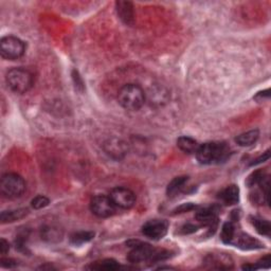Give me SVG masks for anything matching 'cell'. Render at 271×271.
<instances>
[{"label":"cell","mask_w":271,"mask_h":271,"mask_svg":"<svg viewBox=\"0 0 271 271\" xmlns=\"http://www.w3.org/2000/svg\"><path fill=\"white\" fill-rule=\"evenodd\" d=\"M195 154L201 164H217L229 158L230 147L225 142H207L199 145Z\"/></svg>","instance_id":"cell-1"},{"label":"cell","mask_w":271,"mask_h":271,"mask_svg":"<svg viewBox=\"0 0 271 271\" xmlns=\"http://www.w3.org/2000/svg\"><path fill=\"white\" fill-rule=\"evenodd\" d=\"M118 101L124 109L136 111L144 105L145 92L137 84H126L119 90Z\"/></svg>","instance_id":"cell-2"},{"label":"cell","mask_w":271,"mask_h":271,"mask_svg":"<svg viewBox=\"0 0 271 271\" xmlns=\"http://www.w3.org/2000/svg\"><path fill=\"white\" fill-rule=\"evenodd\" d=\"M5 81L7 87H9L13 92L22 94L33 87L34 84V77L32 72L24 68H13L7 71Z\"/></svg>","instance_id":"cell-3"},{"label":"cell","mask_w":271,"mask_h":271,"mask_svg":"<svg viewBox=\"0 0 271 271\" xmlns=\"http://www.w3.org/2000/svg\"><path fill=\"white\" fill-rule=\"evenodd\" d=\"M26 181L24 179L15 173L4 174L0 181V191L1 194L9 199L19 198L26 191Z\"/></svg>","instance_id":"cell-4"},{"label":"cell","mask_w":271,"mask_h":271,"mask_svg":"<svg viewBox=\"0 0 271 271\" xmlns=\"http://www.w3.org/2000/svg\"><path fill=\"white\" fill-rule=\"evenodd\" d=\"M26 46L21 39L15 36H5L0 42V53L5 60H18L24 54Z\"/></svg>","instance_id":"cell-5"},{"label":"cell","mask_w":271,"mask_h":271,"mask_svg":"<svg viewBox=\"0 0 271 271\" xmlns=\"http://www.w3.org/2000/svg\"><path fill=\"white\" fill-rule=\"evenodd\" d=\"M131 247V251L128 253L127 260L133 264L149 262L151 263L158 250L155 249L150 244H145L139 241H131L127 244Z\"/></svg>","instance_id":"cell-6"},{"label":"cell","mask_w":271,"mask_h":271,"mask_svg":"<svg viewBox=\"0 0 271 271\" xmlns=\"http://www.w3.org/2000/svg\"><path fill=\"white\" fill-rule=\"evenodd\" d=\"M117 206L109 196L96 195L90 201V210L93 214L101 218H107L116 214Z\"/></svg>","instance_id":"cell-7"},{"label":"cell","mask_w":271,"mask_h":271,"mask_svg":"<svg viewBox=\"0 0 271 271\" xmlns=\"http://www.w3.org/2000/svg\"><path fill=\"white\" fill-rule=\"evenodd\" d=\"M109 197L113 201V203L116 204L117 208L124 209V210L133 208L137 200L135 193L131 190H129V188L123 187V186H118V187L112 188L109 194Z\"/></svg>","instance_id":"cell-8"},{"label":"cell","mask_w":271,"mask_h":271,"mask_svg":"<svg viewBox=\"0 0 271 271\" xmlns=\"http://www.w3.org/2000/svg\"><path fill=\"white\" fill-rule=\"evenodd\" d=\"M169 223L164 219H152L142 226V233L147 239L159 241L167 235Z\"/></svg>","instance_id":"cell-9"},{"label":"cell","mask_w":271,"mask_h":271,"mask_svg":"<svg viewBox=\"0 0 271 271\" xmlns=\"http://www.w3.org/2000/svg\"><path fill=\"white\" fill-rule=\"evenodd\" d=\"M104 150L106 154L109 155L110 157L114 159H121L126 154V145L122 140L112 138L109 139L107 142H105Z\"/></svg>","instance_id":"cell-10"},{"label":"cell","mask_w":271,"mask_h":271,"mask_svg":"<svg viewBox=\"0 0 271 271\" xmlns=\"http://www.w3.org/2000/svg\"><path fill=\"white\" fill-rule=\"evenodd\" d=\"M196 219L202 223L204 226L209 227L210 230L213 229V231H215L218 224L217 218V212L213 208H206L201 209L196 213Z\"/></svg>","instance_id":"cell-11"},{"label":"cell","mask_w":271,"mask_h":271,"mask_svg":"<svg viewBox=\"0 0 271 271\" xmlns=\"http://www.w3.org/2000/svg\"><path fill=\"white\" fill-rule=\"evenodd\" d=\"M218 199L226 206H233L240 200V188L235 184H231L224 188L218 194Z\"/></svg>","instance_id":"cell-12"},{"label":"cell","mask_w":271,"mask_h":271,"mask_svg":"<svg viewBox=\"0 0 271 271\" xmlns=\"http://www.w3.org/2000/svg\"><path fill=\"white\" fill-rule=\"evenodd\" d=\"M236 240V242L234 243L236 245V247H240L242 249L245 250H252V249H260L264 247V245H263L260 241L256 240L254 237L246 234V233H239L237 234V237H234L233 242ZM232 242V243H233Z\"/></svg>","instance_id":"cell-13"},{"label":"cell","mask_w":271,"mask_h":271,"mask_svg":"<svg viewBox=\"0 0 271 271\" xmlns=\"http://www.w3.org/2000/svg\"><path fill=\"white\" fill-rule=\"evenodd\" d=\"M116 9L117 13L119 15L120 19L131 26L134 23V6L133 3L129 1H117L116 2Z\"/></svg>","instance_id":"cell-14"},{"label":"cell","mask_w":271,"mask_h":271,"mask_svg":"<svg viewBox=\"0 0 271 271\" xmlns=\"http://www.w3.org/2000/svg\"><path fill=\"white\" fill-rule=\"evenodd\" d=\"M188 181V177L186 176H179L174 178L169 183L167 188V194L169 197H176L178 194L185 191L186 184Z\"/></svg>","instance_id":"cell-15"},{"label":"cell","mask_w":271,"mask_h":271,"mask_svg":"<svg viewBox=\"0 0 271 271\" xmlns=\"http://www.w3.org/2000/svg\"><path fill=\"white\" fill-rule=\"evenodd\" d=\"M42 239L48 243H59L63 240V231L54 226H46L42 229Z\"/></svg>","instance_id":"cell-16"},{"label":"cell","mask_w":271,"mask_h":271,"mask_svg":"<svg viewBox=\"0 0 271 271\" xmlns=\"http://www.w3.org/2000/svg\"><path fill=\"white\" fill-rule=\"evenodd\" d=\"M259 137H260L259 129H252L237 136L235 138V142L240 146H250L258 141Z\"/></svg>","instance_id":"cell-17"},{"label":"cell","mask_w":271,"mask_h":271,"mask_svg":"<svg viewBox=\"0 0 271 271\" xmlns=\"http://www.w3.org/2000/svg\"><path fill=\"white\" fill-rule=\"evenodd\" d=\"M29 214L28 209H17V210H11V211H3L1 213V223L7 224L13 223V221L22 219Z\"/></svg>","instance_id":"cell-18"},{"label":"cell","mask_w":271,"mask_h":271,"mask_svg":"<svg viewBox=\"0 0 271 271\" xmlns=\"http://www.w3.org/2000/svg\"><path fill=\"white\" fill-rule=\"evenodd\" d=\"M177 146L185 154H193L196 153L199 145L190 137H180L177 140Z\"/></svg>","instance_id":"cell-19"},{"label":"cell","mask_w":271,"mask_h":271,"mask_svg":"<svg viewBox=\"0 0 271 271\" xmlns=\"http://www.w3.org/2000/svg\"><path fill=\"white\" fill-rule=\"evenodd\" d=\"M235 234H236V229L234 224L231 223V221H228V223H226L223 226V229H221L220 239L225 244H232Z\"/></svg>","instance_id":"cell-20"},{"label":"cell","mask_w":271,"mask_h":271,"mask_svg":"<svg viewBox=\"0 0 271 271\" xmlns=\"http://www.w3.org/2000/svg\"><path fill=\"white\" fill-rule=\"evenodd\" d=\"M93 237H94L93 232H89V231L76 232L70 236V243L75 246H80V245H83L85 243L90 242Z\"/></svg>","instance_id":"cell-21"},{"label":"cell","mask_w":271,"mask_h":271,"mask_svg":"<svg viewBox=\"0 0 271 271\" xmlns=\"http://www.w3.org/2000/svg\"><path fill=\"white\" fill-rule=\"evenodd\" d=\"M89 268L97 269V270H116V269H119L120 266L117 261H114L112 259H106L103 261L92 263L91 266H89Z\"/></svg>","instance_id":"cell-22"},{"label":"cell","mask_w":271,"mask_h":271,"mask_svg":"<svg viewBox=\"0 0 271 271\" xmlns=\"http://www.w3.org/2000/svg\"><path fill=\"white\" fill-rule=\"evenodd\" d=\"M251 223L261 235H265V236L270 235L271 226H270V223L268 220L258 218V217H252Z\"/></svg>","instance_id":"cell-23"},{"label":"cell","mask_w":271,"mask_h":271,"mask_svg":"<svg viewBox=\"0 0 271 271\" xmlns=\"http://www.w3.org/2000/svg\"><path fill=\"white\" fill-rule=\"evenodd\" d=\"M266 177V175L264 174V172L263 171H256L253 172V173L247 178V181H246V184L248 186H254V185H259L264 178Z\"/></svg>","instance_id":"cell-24"},{"label":"cell","mask_w":271,"mask_h":271,"mask_svg":"<svg viewBox=\"0 0 271 271\" xmlns=\"http://www.w3.org/2000/svg\"><path fill=\"white\" fill-rule=\"evenodd\" d=\"M49 202H50V200H49L46 196H43V195H39V196H36L34 199H32L31 201V206L33 209L35 210H40L43 208H46Z\"/></svg>","instance_id":"cell-25"},{"label":"cell","mask_w":271,"mask_h":271,"mask_svg":"<svg viewBox=\"0 0 271 271\" xmlns=\"http://www.w3.org/2000/svg\"><path fill=\"white\" fill-rule=\"evenodd\" d=\"M195 208H196V206L193 203H184V204H182V206H180L179 208H177L175 210V213H184V212L191 211V210H193Z\"/></svg>","instance_id":"cell-26"},{"label":"cell","mask_w":271,"mask_h":271,"mask_svg":"<svg viewBox=\"0 0 271 271\" xmlns=\"http://www.w3.org/2000/svg\"><path fill=\"white\" fill-rule=\"evenodd\" d=\"M10 250V244L9 242H6L4 239L0 240V252H1L2 256L6 254Z\"/></svg>","instance_id":"cell-27"},{"label":"cell","mask_w":271,"mask_h":271,"mask_svg":"<svg viewBox=\"0 0 271 271\" xmlns=\"http://www.w3.org/2000/svg\"><path fill=\"white\" fill-rule=\"evenodd\" d=\"M16 265V262L12 259H1V266L4 268H13Z\"/></svg>","instance_id":"cell-28"},{"label":"cell","mask_w":271,"mask_h":271,"mask_svg":"<svg viewBox=\"0 0 271 271\" xmlns=\"http://www.w3.org/2000/svg\"><path fill=\"white\" fill-rule=\"evenodd\" d=\"M269 157H270V151L268 150L264 155H263V156H261V157L259 158V159H257L256 161H254V162H252L251 163V166H257V164H259V163H262V162H265V161H267L268 159H269Z\"/></svg>","instance_id":"cell-29"},{"label":"cell","mask_w":271,"mask_h":271,"mask_svg":"<svg viewBox=\"0 0 271 271\" xmlns=\"http://www.w3.org/2000/svg\"><path fill=\"white\" fill-rule=\"evenodd\" d=\"M259 268H269L270 267V257L267 256L265 258H263L259 262Z\"/></svg>","instance_id":"cell-30"},{"label":"cell","mask_w":271,"mask_h":271,"mask_svg":"<svg viewBox=\"0 0 271 271\" xmlns=\"http://www.w3.org/2000/svg\"><path fill=\"white\" fill-rule=\"evenodd\" d=\"M197 230V227L194 226V225H191V224H187L185 226L182 227V232L184 234H188V233H192V232H195Z\"/></svg>","instance_id":"cell-31"}]
</instances>
